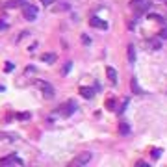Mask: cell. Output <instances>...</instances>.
<instances>
[{
	"label": "cell",
	"mask_w": 167,
	"mask_h": 167,
	"mask_svg": "<svg viewBox=\"0 0 167 167\" xmlns=\"http://www.w3.org/2000/svg\"><path fill=\"white\" fill-rule=\"evenodd\" d=\"M6 71H13V63H8L6 65Z\"/></svg>",
	"instance_id": "cell-21"
},
{
	"label": "cell",
	"mask_w": 167,
	"mask_h": 167,
	"mask_svg": "<svg viewBox=\"0 0 167 167\" xmlns=\"http://www.w3.org/2000/svg\"><path fill=\"white\" fill-rule=\"evenodd\" d=\"M0 91H4V87H2V85H0Z\"/></svg>",
	"instance_id": "cell-23"
},
{
	"label": "cell",
	"mask_w": 167,
	"mask_h": 167,
	"mask_svg": "<svg viewBox=\"0 0 167 167\" xmlns=\"http://www.w3.org/2000/svg\"><path fill=\"white\" fill-rule=\"evenodd\" d=\"M119 130H121V132H123V134H128V132H130V128H128V125H126L125 121H123V123H121V125H119Z\"/></svg>",
	"instance_id": "cell-14"
},
{
	"label": "cell",
	"mask_w": 167,
	"mask_h": 167,
	"mask_svg": "<svg viewBox=\"0 0 167 167\" xmlns=\"http://www.w3.org/2000/svg\"><path fill=\"white\" fill-rule=\"evenodd\" d=\"M160 37H162V39H167V28L160 30Z\"/></svg>",
	"instance_id": "cell-18"
},
{
	"label": "cell",
	"mask_w": 167,
	"mask_h": 167,
	"mask_svg": "<svg viewBox=\"0 0 167 167\" xmlns=\"http://www.w3.org/2000/svg\"><path fill=\"white\" fill-rule=\"evenodd\" d=\"M17 117H19V119H22V121H24V119H30V113H19Z\"/></svg>",
	"instance_id": "cell-19"
},
{
	"label": "cell",
	"mask_w": 167,
	"mask_h": 167,
	"mask_svg": "<svg viewBox=\"0 0 167 167\" xmlns=\"http://www.w3.org/2000/svg\"><path fill=\"white\" fill-rule=\"evenodd\" d=\"M148 45H150L152 50H160V41H150Z\"/></svg>",
	"instance_id": "cell-16"
},
{
	"label": "cell",
	"mask_w": 167,
	"mask_h": 167,
	"mask_svg": "<svg viewBox=\"0 0 167 167\" xmlns=\"http://www.w3.org/2000/svg\"><path fill=\"white\" fill-rule=\"evenodd\" d=\"M165 4H167V0H165Z\"/></svg>",
	"instance_id": "cell-24"
},
{
	"label": "cell",
	"mask_w": 167,
	"mask_h": 167,
	"mask_svg": "<svg viewBox=\"0 0 167 167\" xmlns=\"http://www.w3.org/2000/svg\"><path fill=\"white\" fill-rule=\"evenodd\" d=\"M106 76H108V80L113 84H117V73H115V69L113 67H106Z\"/></svg>",
	"instance_id": "cell-8"
},
{
	"label": "cell",
	"mask_w": 167,
	"mask_h": 167,
	"mask_svg": "<svg viewBox=\"0 0 167 167\" xmlns=\"http://www.w3.org/2000/svg\"><path fill=\"white\" fill-rule=\"evenodd\" d=\"M74 110H76V106H74V102L71 100V102H67L65 106H62V113L63 117H67V115H71V113H74Z\"/></svg>",
	"instance_id": "cell-7"
},
{
	"label": "cell",
	"mask_w": 167,
	"mask_h": 167,
	"mask_svg": "<svg viewBox=\"0 0 167 167\" xmlns=\"http://www.w3.org/2000/svg\"><path fill=\"white\" fill-rule=\"evenodd\" d=\"M2 28H4V22L0 21V30H2Z\"/></svg>",
	"instance_id": "cell-22"
},
{
	"label": "cell",
	"mask_w": 167,
	"mask_h": 167,
	"mask_svg": "<svg viewBox=\"0 0 167 167\" xmlns=\"http://www.w3.org/2000/svg\"><path fill=\"white\" fill-rule=\"evenodd\" d=\"M148 19H152V21H162V17H160V15H156V13H150V15H148Z\"/></svg>",
	"instance_id": "cell-17"
},
{
	"label": "cell",
	"mask_w": 167,
	"mask_h": 167,
	"mask_svg": "<svg viewBox=\"0 0 167 167\" xmlns=\"http://www.w3.org/2000/svg\"><path fill=\"white\" fill-rule=\"evenodd\" d=\"M150 154H152V158H160L162 156V148H154V150H150Z\"/></svg>",
	"instance_id": "cell-15"
},
{
	"label": "cell",
	"mask_w": 167,
	"mask_h": 167,
	"mask_svg": "<svg viewBox=\"0 0 167 167\" xmlns=\"http://www.w3.org/2000/svg\"><path fill=\"white\" fill-rule=\"evenodd\" d=\"M89 160H91V152H82V154H78L73 162H71V165H85V164H89Z\"/></svg>",
	"instance_id": "cell-3"
},
{
	"label": "cell",
	"mask_w": 167,
	"mask_h": 167,
	"mask_svg": "<svg viewBox=\"0 0 167 167\" xmlns=\"http://www.w3.org/2000/svg\"><path fill=\"white\" fill-rule=\"evenodd\" d=\"M80 95H82L84 99H93L95 91H93V87H80Z\"/></svg>",
	"instance_id": "cell-9"
},
{
	"label": "cell",
	"mask_w": 167,
	"mask_h": 167,
	"mask_svg": "<svg viewBox=\"0 0 167 167\" xmlns=\"http://www.w3.org/2000/svg\"><path fill=\"white\" fill-rule=\"evenodd\" d=\"M89 24H91L93 28H100V30H106V28H108V22L102 21V19H99V17H91V19H89Z\"/></svg>",
	"instance_id": "cell-6"
},
{
	"label": "cell",
	"mask_w": 167,
	"mask_h": 167,
	"mask_svg": "<svg viewBox=\"0 0 167 167\" xmlns=\"http://www.w3.org/2000/svg\"><path fill=\"white\" fill-rule=\"evenodd\" d=\"M35 85H37V87L43 91V97H45V99H54V87H52L48 82L37 80V82H35Z\"/></svg>",
	"instance_id": "cell-1"
},
{
	"label": "cell",
	"mask_w": 167,
	"mask_h": 167,
	"mask_svg": "<svg viewBox=\"0 0 167 167\" xmlns=\"http://www.w3.org/2000/svg\"><path fill=\"white\" fill-rule=\"evenodd\" d=\"M11 164H15V165H22V160H21V158H17V156L0 158V165H11Z\"/></svg>",
	"instance_id": "cell-5"
},
{
	"label": "cell",
	"mask_w": 167,
	"mask_h": 167,
	"mask_svg": "<svg viewBox=\"0 0 167 167\" xmlns=\"http://www.w3.org/2000/svg\"><path fill=\"white\" fill-rule=\"evenodd\" d=\"M106 108L113 111V110H115V100H113V99H108V100H106Z\"/></svg>",
	"instance_id": "cell-13"
},
{
	"label": "cell",
	"mask_w": 167,
	"mask_h": 167,
	"mask_svg": "<svg viewBox=\"0 0 167 167\" xmlns=\"http://www.w3.org/2000/svg\"><path fill=\"white\" fill-rule=\"evenodd\" d=\"M132 4V8H134V11H137V13H141V11H145L147 8H148V0H132L130 2Z\"/></svg>",
	"instance_id": "cell-4"
},
{
	"label": "cell",
	"mask_w": 167,
	"mask_h": 167,
	"mask_svg": "<svg viewBox=\"0 0 167 167\" xmlns=\"http://www.w3.org/2000/svg\"><path fill=\"white\" fill-rule=\"evenodd\" d=\"M126 54H128V62H130V63H136V46H134V45H128Z\"/></svg>",
	"instance_id": "cell-10"
},
{
	"label": "cell",
	"mask_w": 167,
	"mask_h": 167,
	"mask_svg": "<svg viewBox=\"0 0 167 167\" xmlns=\"http://www.w3.org/2000/svg\"><path fill=\"white\" fill-rule=\"evenodd\" d=\"M41 4H45V6H48V4H54V0H41Z\"/></svg>",
	"instance_id": "cell-20"
},
{
	"label": "cell",
	"mask_w": 167,
	"mask_h": 167,
	"mask_svg": "<svg viewBox=\"0 0 167 167\" xmlns=\"http://www.w3.org/2000/svg\"><path fill=\"white\" fill-rule=\"evenodd\" d=\"M22 15H24L26 21H34L37 17V8L34 4H24L22 6Z\"/></svg>",
	"instance_id": "cell-2"
},
{
	"label": "cell",
	"mask_w": 167,
	"mask_h": 167,
	"mask_svg": "<svg viewBox=\"0 0 167 167\" xmlns=\"http://www.w3.org/2000/svg\"><path fill=\"white\" fill-rule=\"evenodd\" d=\"M41 62H45V63L56 62V54H43V56H41Z\"/></svg>",
	"instance_id": "cell-11"
},
{
	"label": "cell",
	"mask_w": 167,
	"mask_h": 167,
	"mask_svg": "<svg viewBox=\"0 0 167 167\" xmlns=\"http://www.w3.org/2000/svg\"><path fill=\"white\" fill-rule=\"evenodd\" d=\"M130 85H132V91H134V93H141V89H139V85H137V80H136V78H132V80H130Z\"/></svg>",
	"instance_id": "cell-12"
}]
</instances>
